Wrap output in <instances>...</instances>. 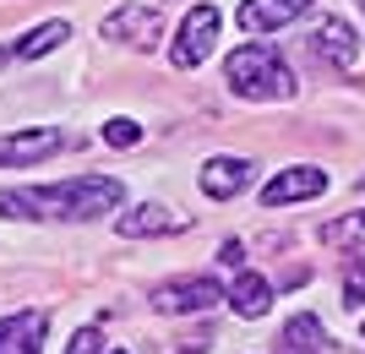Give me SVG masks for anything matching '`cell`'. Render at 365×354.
<instances>
[{
    "mask_svg": "<svg viewBox=\"0 0 365 354\" xmlns=\"http://www.w3.org/2000/svg\"><path fill=\"white\" fill-rule=\"evenodd\" d=\"M120 180L115 175H76L61 185H38V191H0V213L6 218H104L120 207Z\"/></svg>",
    "mask_w": 365,
    "mask_h": 354,
    "instance_id": "6da1fadb",
    "label": "cell"
},
{
    "mask_svg": "<svg viewBox=\"0 0 365 354\" xmlns=\"http://www.w3.org/2000/svg\"><path fill=\"white\" fill-rule=\"evenodd\" d=\"M224 82L235 98H251V104H273V98H294V71L284 66L278 44L257 38V44H240L224 61Z\"/></svg>",
    "mask_w": 365,
    "mask_h": 354,
    "instance_id": "7a4b0ae2",
    "label": "cell"
},
{
    "mask_svg": "<svg viewBox=\"0 0 365 354\" xmlns=\"http://www.w3.org/2000/svg\"><path fill=\"white\" fill-rule=\"evenodd\" d=\"M224 300L213 278H169L153 289V311H164V316H202V311H213Z\"/></svg>",
    "mask_w": 365,
    "mask_h": 354,
    "instance_id": "3957f363",
    "label": "cell"
},
{
    "mask_svg": "<svg viewBox=\"0 0 365 354\" xmlns=\"http://www.w3.org/2000/svg\"><path fill=\"white\" fill-rule=\"evenodd\" d=\"M213 38H218V11L213 6H197V11L180 22V38L169 49V61L180 66V71H191V66H202L213 55Z\"/></svg>",
    "mask_w": 365,
    "mask_h": 354,
    "instance_id": "277c9868",
    "label": "cell"
},
{
    "mask_svg": "<svg viewBox=\"0 0 365 354\" xmlns=\"http://www.w3.org/2000/svg\"><path fill=\"white\" fill-rule=\"evenodd\" d=\"M158 33H164V22H158V11L153 6H115V11L104 16V38H115V44H131V49H153L158 44Z\"/></svg>",
    "mask_w": 365,
    "mask_h": 354,
    "instance_id": "5b68a950",
    "label": "cell"
},
{
    "mask_svg": "<svg viewBox=\"0 0 365 354\" xmlns=\"http://www.w3.org/2000/svg\"><path fill=\"white\" fill-rule=\"evenodd\" d=\"M61 147H66V131H55V125L6 131V137H0V170H22V164H38V158L61 153Z\"/></svg>",
    "mask_w": 365,
    "mask_h": 354,
    "instance_id": "8992f818",
    "label": "cell"
},
{
    "mask_svg": "<svg viewBox=\"0 0 365 354\" xmlns=\"http://www.w3.org/2000/svg\"><path fill=\"white\" fill-rule=\"evenodd\" d=\"M322 191H327V170H317V164H294V170L273 175V180L262 185V202H267V207H289V202L322 197Z\"/></svg>",
    "mask_w": 365,
    "mask_h": 354,
    "instance_id": "52a82bcc",
    "label": "cell"
},
{
    "mask_svg": "<svg viewBox=\"0 0 365 354\" xmlns=\"http://www.w3.org/2000/svg\"><path fill=\"white\" fill-rule=\"evenodd\" d=\"M311 6H317V0H240V11H235V22H240L245 33H278L284 22L305 16Z\"/></svg>",
    "mask_w": 365,
    "mask_h": 354,
    "instance_id": "ba28073f",
    "label": "cell"
},
{
    "mask_svg": "<svg viewBox=\"0 0 365 354\" xmlns=\"http://www.w3.org/2000/svg\"><path fill=\"white\" fill-rule=\"evenodd\" d=\"M311 49H317V61H327L333 71H349L354 55H360V38H354V28L344 16H327V22H317V33H311Z\"/></svg>",
    "mask_w": 365,
    "mask_h": 354,
    "instance_id": "9c48e42d",
    "label": "cell"
},
{
    "mask_svg": "<svg viewBox=\"0 0 365 354\" xmlns=\"http://www.w3.org/2000/svg\"><path fill=\"white\" fill-rule=\"evenodd\" d=\"M115 229H120L125 240H148V234H180L185 218L175 213V207H164V202H137L131 213L115 218Z\"/></svg>",
    "mask_w": 365,
    "mask_h": 354,
    "instance_id": "30bf717a",
    "label": "cell"
},
{
    "mask_svg": "<svg viewBox=\"0 0 365 354\" xmlns=\"http://www.w3.org/2000/svg\"><path fill=\"white\" fill-rule=\"evenodd\" d=\"M197 180H202V197L229 202V197H240L245 185H251V158H207Z\"/></svg>",
    "mask_w": 365,
    "mask_h": 354,
    "instance_id": "8fae6325",
    "label": "cell"
},
{
    "mask_svg": "<svg viewBox=\"0 0 365 354\" xmlns=\"http://www.w3.org/2000/svg\"><path fill=\"white\" fill-rule=\"evenodd\" d=\"M44 311H16L0 316V354H38L44 349Z\"/></svg>",
    "mask_w": 365,
    "mask_h": 354,
    "instance_id": "7c38bea8",
    "label": "cell"
},
{
    "mask_svg": "<svg viewBox=\"0 0 365 354\" xmlns=\"http://www.w3.org/2000/svg\"><path fill=\"white\" fill-rule=\"evenodd\" d=\"M229 311H235V316H245V322H257V316H267V311H273V283H267V278H257V273H245L240 267V278H235V283H229Z\"/></svg>",
    "mask_w": 365,
    "mask_h": 354,
    "instance_id": "4fadbf2b",
    "label": "cell"
},
{
    "mask_svg": "<svg viewBox=\"0 0 365 354\" xmlns=\"http://www.w3.org/2000/svg\"><path fill=\"white\" fill-rule=\"evenodd\" d=\"M322 322L317 316H294V322H284V333L273 338L278 354H322Z\"/></svg>",
    "mask_w": 365,
    "mask_h": 354,
    "instance_id": "5bb4252c",
    "label": "cell"
},
{
    "mask_svg": "<svg viewBox=\"0 0 365 354\" xmlns=\"http://www.w3.org/2000/svg\"><path fill=\"white\" fill-rule=\"evenodd\" d=\"M66 38H71V22H38L28 38H16V44H11V55H16V61H38V55H49V49H61Z\"/></svg>",
    "mask_w": 365,
    "mask_h": 354,
    "instance_id": "9a60e30c",
    "label": "cell"
},
{
    "mask_svg": "<svg viewBox=\"0 0 365 354\" xmlns=\"http://www.w3.org/2000/svg\"><path fill=\"white\" fill-rule=\"evenodd\" d=\"M322 240L338 251H365V207L349 218H333V224H322Z\"/></svg>",
    "mask_w": 365,
    "mask_h": 354,
    "instance_id": "2e32d148",
    "label": "cell"
},
{
    "mask_svg": "<svg viewBox=\"0 0 365 354\" xmlns=\"http://www.w3.org/2000/svg\"><path fill=\"white\" fill-rule=\"evenodd\" d=\"M104 142H109V147H137V142H142V125L125 120V115H115V120L104 125Z\"/></svg>",
    "mask_w": 365,
    "mask_h": 354,
    "instance_id": "e0dca14e",
    "label": "cell"
},
{
    "mask_svg": "<svg viewBox=\"0 0 365 354\" xmlns=\"http://www.w3.org/2000/svg\"><path fill=\"white\" fill-rule=\"evenodd\" d=\"M344 306H349V311L365 306V251H360V262L344 273Z\"/></svg>",
    "mask_w": 365,
    "mask_h": 354,
    "instance_id": "ac0fdd59",
    "label": "cell"
},
{
    "mask_svg": "<svg viewBox=\"0 0 365 354\" xmlns=\"http://www.w3.org/2000/svg\"><path fill=\"white\" fill-rule=\"evenodd\" d=\"M66 354H104V333H98V327H82V333L66 343Z\"/></svg>",
    "mask_w": 365,
    "mask_h": 354,
    "instance_id": "d6986e66",
    "label": "cell"
},
{
    "mask_svg": "<svg viewBox=\"0 0 365 354\" xmlns=\"http://www.w3.org/2000/svg\"><path fill=\"white\" fill-rule=\"evenodd\" d=\"M218 262H224V267H245V246H240V240H224Z\"/></svg>",
    "mask_w": 365,
    "mask_h": 354,
    "instance_id": "ffe728a7",
    "label": "cell"
},
{
    "mask_svg": "<svg viewBox=\"0 0 365 354\" xmlns=\"http://www.w3.org/2000/svg\"><path fill=\"white\" fill-rule=\"evenodd\" d=\"M104 354H125V349H104Z\"/></svg>",
    "mask_w": 365,
    "mask_h": 354,
    "instance_id": "44dd1931",
    "label": "cell"
},
{
    "mask_svg": "<svg viewBox=\"0 0 365 354\" xmlns=\"http://www.w3.org/2000/svg\"><path fill=\"white\" fill-rule=\"evenodd\" d=\"M360 11H365V0H360Z\"/></svg>",
    "mask_w": 365,
    "mask_h": 354,
    "instance_id": "7402d4cb",
    "label": "cell"
},
{
    "mask_svg": "<svg viewBox=\"0 0 365 354\" xmlns=\"http://www.w3.org/2000/svg\"><path fill=\"white\" fill-rule=\"evenodd\" d=\"M360 333H365V327H360Z\"/></svg>",
    "mask_w": 365,
    "mask_h": 354,
    "instance_id": "603a6c76",
    "label": "cell"
}]
</instances>
